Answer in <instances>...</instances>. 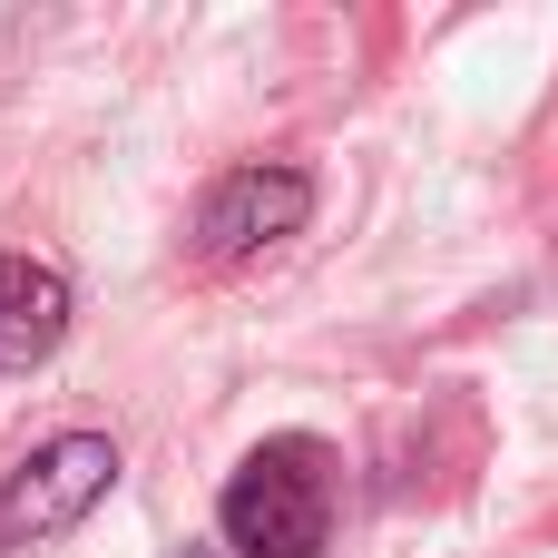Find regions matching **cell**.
I'll list each match as a JSON object with an SVG mask.
<instances>
[{
	"instance_id": "cell-4",
	"label": "cell",
	"mask_w": 558,
	"mask_h": 558,
	"mask_svg": "<svg viewBox=\"0 0 558 558\" xmlns=\"http://www.w3.org/2000/svg\"><path fill=\"white\" fill-rule=\"evenodd\" d=\"M69 343V275L0 255V373H39Z\"/></svg>"
},
{
	"instance_id": "cell-2",
	"label": "cell",
	"mask_w": 558,
	"mask_h": 558,
	"mask_svg": "<svg viewBox=\"0 0 558 558\" xmlns=\"http://www.w3.org/2000/svg\"><path fill=\"white\" fill-rule=\"evenodd\" d=\"M108 490H118V441H108V432H59V441H39V451L0 481V549H39V539L78 530Z\"/></svg>"
},
{
	"instance_id": "cell-3",
	"label": "cell",
	"mask_w": 558,
	"mask_h": 558,
	"mask_svg": "<svg viewBox=\"0 0 558 558\" xmlns=\"http://www.w3.org/2000/svg\"><path fill=\"white\" fill-rule=\"evenodd\" d=\"M304 216H314V177H304V167H235V177L206 186L196 245H206L216 265H235V255H265V245H284V235H304Z\"/></svg>"
},
{
	"instance_id": "cell-1",
	"label": "cell",
	"mask_w": 558,
	"mask_h": 558,
	"mask_svg": "<svg viewBox=\"0 0 558 558\" xmlns=\"http://www.w3.org/2000/svg\"><path fill=\"white\" fill-rule=\"evenodd\" d=\"M216 530L235 558H324L333 539V471H324V441L284 432V441H255L216 500Z\"/></svg>"
}]
</instances>
